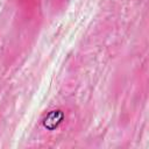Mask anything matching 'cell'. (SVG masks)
Listing matches in <instances>:
<instances>
[{"instance_id":"1","label":"cell","mask_w":149,"mask_h":149,"mask_svg":"<svg viewBox=\"0 0 149 149\" xmlns=\"http://www.w3.org/2000/svg\"><path fill=\"white\" fill-rule=\"evenodd\" d=\"M64 119V114L62 111L57 109V111H51L44 119H43V127L49 129V130H52L55 128H57L61 122L63 121Z\"/></svg>"}]
</instances>
